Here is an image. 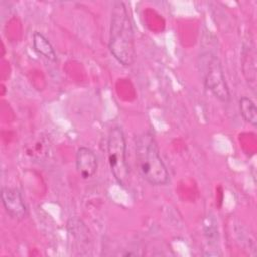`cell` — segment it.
<instances>
[{
    "label": "cell",
    "mask_w": 257,
    "mask_h": 257,
    "mask_svg": "<svg viewBox=\"0 0 257 257\" xmlns=\"http://www.w3.org/2000/svg\"><path fill=\"white\" fill-rule=\"evenodd\" d=\"M108 48L113 57L122 65H132L136 58L134 30L125 4L114 2L111 10Z\"/></svg>",
    "instance_id": "1"
},
{
    "label": "cell",
    "mask_w": 257,
    "mask_h": 257,
    "mask_svg": "<svg viewBox=\"0 0 257 257\" xmlns=\"http://www.w3.org/2000/svg\"><path fill=\"white\" fill-rule=\"evenodd\" d=\"M136 164L141 177L154 186L166 185L169 173L152 133L146 132L136 140Z\"/></svg>",
    "instance_id": "2"
},
{
    "label": "cell",
    "mask_w": 257,
    "mask_h": 257,
    "mask_svg": "<svg viewBox=\"0 0 257 257\" xmlns=\"http://www.w3.org/2000/svg\"><path fill=\"white\" fill-rule=\"evenodd\" d=\"M199 68L205 87L219 100L228 102L231 95L218 56L211 51L201 53L199 56Z\"/></svg>",
    "instance_id": "3"
},
{
    "label": "cell",
    "mask_w": 257,
    "mask_h": 257,
    "mask_svg": "<svg viewBox=\"0 0 257 257\" xmlns=\"http://www.w3.org/2000/svg\"><path fill=\"white\" fill-rule=\"evenodd\" d=\"M108 164L114 179L121 186L128 182V166L126 163L125 137L120 127H112L107 137Z\"/></svg>",
    "instance_id": "4"
},
{
    "label": "cell",
    "mask_w": 257,
    "mask_h": 257,
    "mask_svg": "<svg viewBox=\"0 0 257 257\" xmlns=\"http://www.w3.org/2000/svg\"><path fill=\"white\" fill-rule=\"evenodd\" d=\"M1 201L6 213L10 217L20 220L27 216V207L19 190L15 188L3 187L1 191Z\"/></svg>",
    "instance_id": "5"
},
{
    "label": "cell",
    "mask_w": 257,
    "mask_h": 257,
    "mask_svg": "<svg viewBox=\"0 0 257 257\" xmlns=\"http://www.w3.org/2000/svg\"><path fill=\"white\" fill-rule=\"evenodd\" d=\"M76 170L79 176L84 179L92 178L97 171V159L95 154L87 147H80L76 152Z\"/></svg>",
    "instance_id": "6"
},
{
    "label": "cell",
    "mask_w": 257,
    "mask_h": 257,
    "mask_svg": "<svg viewBox=\"0 0 257 257\" xmlns=\"http://www.w3.org/2000/svg\"><path fill=\"white\" fill-rule=\"evenodd\" d=\"M33 48L34 50L44 56L45 58L51 60V61H55L56 60V54L55 51L51 45V43L49 42V40L40 32H34L33 33Z\"/></svg>",
    "instance_id": "7"
},
{
    "label": "cell",
    "mask_w": 257,
    "mask_h": 257,
    "mask_svg": "<svg viewBox=\"0 0 257 257\" xmlns=\"http://www.w3.org/2000/svg\"><path fill=\"white\" fill-rule=\"evenodd\" d=\"M239 109L240 113L243 116V118L252 124L253 126H256L257 124V108L254 103V101L246 96H243L239 100Z\"/></svg>",
    "instance_id": "8"
}]
</instances>
